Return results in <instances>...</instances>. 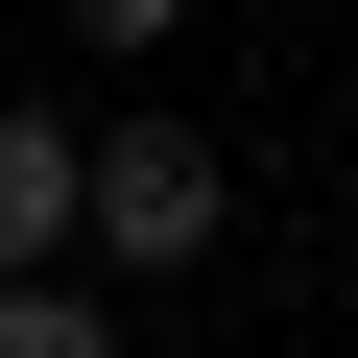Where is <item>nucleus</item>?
<instances>
[{
  "label": "nucleus",
  "instance_id": "obj_2",
  "mask_svg": "<svg viewBox=\"0 0 358 358\" xmlns=\"http://www.w3.org/2000/svg\"><path fill=\"white\" fill-rule=\"evenodd\" d=\"M72 239V120H0V287H48Z\"/></svg>",
  "mask_w": 358,
  "mask_h": 358
},
{
  "label": "nucleus",
  "instance_id": "obj_3",
  "mask_svg": "<svg viewBox=\"0 0 358 358\" xmlns=\"http://www.w3.org/2000/svg\"><path fill=\"white\" fill-rule=\"evenodd\" d=\"M0 358H120V310L96 287H0Z\"/></svg>",
  "mask_w": 358,
  "mask_h": 358
},
{
  "label": "nucleus",
  "instance_id": "obj_1",
  "mask_svg": "<svg viewBox=\"0 0 358 358\" xmlns=\"http://www.w3.org/2000/svg\"><path fill=\"white\" fill-rule=\"evenodd\" d=\"M215 215H239V192H215L192 120H72V239H96V263H215Z\"/></svg>",
  "mask_w": 358,
  "mask_h": 358
},
{
  "label": "nucleus",
  "instance_id": "obj_4",
  "mask_svg": "<svg viewBox=\"0 0 358 358\" xmlns=\"http://www.w3.org/2000/svg\"><path fill=\"white\" fill-rule=\"evenodd\" d=\"M72 24H96V48H120V72H143V48H167V24H192V0H72Z\"/></svg>",
  "mask_w": 358,
  "mask_h": 358
}]
</instances>
